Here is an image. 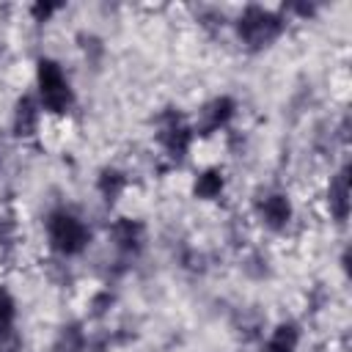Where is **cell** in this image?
Wrapping results in <instances>:
<instances>
[{"label":"cell","instance_id":"6da1fadb","mask_svg":"<svg viewBox=\"0 0 352 352\" xmlns=\"http://www.w3.org/2000/svg\"><path fill=\"white\" fill-rule=\"evenodd\" d=\"M286 22L289 19L283 16V11L267 6H245L234 19V33L248 50L258 52L272 47L286 33Z\"/></svg>","mask_w":352,"mask_h":352},{"label":"cell","instance_id":"7a4b0ae2","mask_svg":"<svg viewBox=\"0 0 352 352\" xmlns=\"http://www.w3.org/2000/svg\"><path fill=\"white\" fill-rule=\"evenodd\" d=\"M44 234H47V245L58 256H63V258H74V256L85 253L88 245H91V228H88V223L77 212H72L66 206H58V209H52L47 214Z\"/></svg>","mask_w":352,"mask_h":352},{"label":"cell","instance_id":"3957f363","mask_svg":"<svg viewBox=\"0 0 352 352\" xmlns=\"http://www.w3.org/2000/svg\"><path fill=\"white\" fill-rule=\"evenodd\" d=\"M36 99L50 116H66L74 107V88L63 66L50 55L36 60Z\"/></svg>","mask_w":352,"mask_h":352},{"label":"cell","instance_id":"277c9868","mask_svg":"<svg viewBox=\"0 0 352 352\" xmlns=\"http://www.w3.org/2000/svg\"><path fill=\"white\" fill-rule=\"evenodd\" d=\"M157 140H160V146L165 148V154L170 160H184L192 140H195V132H192V124L182 121L179 116H168V118L160 121Z\"/></svg>","mask_w":352,"mask_h":352},{"label":"cell","instance_id":"5b68a950","mask_svg":"<svg viewBox=\"0 0 352 352\" xmlns=\"http://www.w3.org/2000/svg\"><path fill=\"white\" fill-rule=\"evenodd\" d=\"M234 113H236V102L231 96H214L198 110L192 132L195 135H214V132H220V129H226L231 124Z\"/></svg>","mask_w":352,"mask_h":352},{"label":"cell","instance_id":"8992f818","mask_svg":"<svg viewBox=\"0 0 352 352\" xmlns=\"http://www.w3.org/2000/svg\"><path fill=\"white\" fill-rule=\"evenodd\" d=\"M256 212L270 231H283L294 220V204L286 192H267L258 198Z\"/></svg>","mask_w":352,"mask_h":352},{"label":"cell","instance_id":"52a82bcc","mask_svg":"<svg viewBox=\"0 0 352 352\" xmlns=\"http://www.w3.org/2000/svg\"><path fill=\"white\" fill-rule=\"evenodd\" d=\"M41 104L36 99V94H22L16 102H14V113H11V132L14 138H33L38 132V124H41Z\"/></svg>","mask_w":352,"mask_h":352},{"label":"cell","instance_id":"ba28073f","mask_svg":"<svg viewBox=\"0 0 352 352\" xmlns=\"http://www.w3.org/2000/svg\"><path fill=\"white\" fill-rule=\"evenodd\" d=\"M107 236L118 253L138 256L143 250V242H146V228H143V223H138L132 217H118V220H113Z\"/></svg>","mask_w":352,"mask_h":352},{"label":"cell","instance_id":"9c48e42d","mask_svg":"<svg viewBox=\"0 0 352 352\" xmlns=\"http://www.w3.org/2000/svg\"><path fill=\"white\" fill-rule=\"evenodd\" d=\"M324 198H327V212H330V217H333L336 223H344V220L349 217V168H346V165H341V168L330 176Z\"/></svg>","mask_w":352,"mask_h":352},{"label":"cell","instance_id":"30bf717a","mask_svg":"<svg viewBox=\"0 0 352 352\" xmlns=\"http://www.w3.org/2000/svg\"><path fill=\"white\" fill-rule=\"evenodd\" d=\"M126 184H129L126 173H124V170H118V168H113V165L102 168V170H99V176H96V192L102 195V201H104V204H116V201L124 195Z\"/></svg>","mask_w":352,"mask_h":352},{"label":"cell","instance_id":"8fae6325","mask_svg":"<svg viewBox=\"0 0 352 352\" xmlns=\"http://www.w3.org/2000/svg\"><path fill=\"white\" fill-rule=\"evenodd\" d=\"M297 346H300V327L294 322H278L264 341V352H297Z\"/></svg>","mask_w":352,"mask_h":352},{"label":"cell","instance_id":"7c38bea8","mask_svg":"<svg viewBox=\"0 0 352 352\" xmlns=\"http://www.w3.org/2000/svg\"><path fill=\"white\" fill-rule=\"evenodd\" d=\"M226 190V173L220 168H204L192 182V195L198 201H214Z\"/></svg>","mask_w":352,"mask_h":352},{"label":"cell","instance_id":"4fadbf2b","mask_svg":"<svg viewBox=\"0 0 352 352\" xmlns=\"http://www.w3.org/2000/svg\"><path fill=\"white\" fill-rule=\"evenodd\" d=\"M85 346H88V338L77 322L63 324L55 336V352H85Z\"/></svg>","mask_w":352,"mask_h":352},{"label":"cell","instance_id":"5bb4252c","mask_svg":"<svg viewBox=\"0 0 352 352\" xmlns=\"http://www.w3.org/2000/svg\"><path fill=\"white\" fill-rule=\"evenodd\" d=\"M14 324H16V300L6 286H0V330Z\"/></svg>","mask_w":352,"mask_h":352},{"label":"cell","instance_id":"9a60e30c","mask_svg":"<svg viewBox=\"0 0 352 352\" xmlns=\"http://www.w3.org/2000/svg\"><path fill=\"white\" fill-rule=\"evenodd\" d=\"M0 352H22V336H19L16 324L0 330Z\"/></svg>","mask_w":352,"mask_h":352},{"label":"cell","instance_id":"2e32d148","mask_svg":"<svg viewBox=\"0 0 352 352\" xmlns=\"http://www.w3.org/2000/svg\"><path fill=\"white\" fill-rule=\"evenodd\" d=\"M60 8L63 6H58V3H33L30 6V16H33V22H50Z\"/></svg>","mask_w":352,"mask_h":352}]
</instances>
